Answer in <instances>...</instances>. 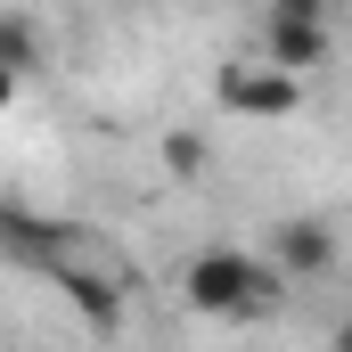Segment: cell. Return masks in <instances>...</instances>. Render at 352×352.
<instances>
[{
	"instance_id": "obj_1",
	"label": "cell",
	"mask_w": 352,
	"mask_h": 352,
	"mask_svg": "<svg viewBox=\"0 0 352 352\" xmlns=\"http://www.w3.org/2000/svg\"><path fill=\"white\" fill-rule=\"evenodd\" d=\"M278 295H287V278L246 246H197L180 270V303L197 320H263V311H278Z\"/></svg>"
},
{
	"instance_id": "obj_2",
	"label": "cell",
	"mask_w": 352,
	"mask_h": 352,
	"mask_svg": "<svg viewBox=\"0 0 352 352\" xmlns=\"http://www.w3.org/2000/svg\"><path fill=\"white\" fill-rule=\"evenodd\" d=\"M213 107L221 115H246V123H287L303 107V74H287L270 58H230L213 74Z\"/></svg>"
},
{
	"instance_id": "obj_3",
	"label": "cell",
	"mask_w": 352,
	"mask_h": 352,
	"mask_svg": "<svg viewBox=\"0 0 352 352\" xmlns=\"http://www.w3.org/2000/svg\"><path fill=\"white\" fill-rule=\"evenodd\" d=\"M74 246H82V230H74V221H50V213H33V205L0 197V263H8V270H41V278H50Z\"/></svg>"
},
{
	"instance_id": "obj_4",
	"label": "cell",
	"mask_w": 352,
	"mask_h": 352,
	"mask_svg": "<svg viewBox=\"0 0 352 352\" xmlns=\"http://www.w3.org/2000/svg\"><path fill=\"white\" fill-rule=\"evenodd\" d=\"M263 263L278 270V278H328V270L344 263V230H336L328 213H287L263 238Z\"/></svg>"
},
{
	"instance_id": "obj_5",
	"label": "cell",
	"mask_w": 352,
	"mask_h": 352,
	"mask_svg": "<svg viewBox=\"0 0 352 352\" xmlns=\"http://www.w3.org/2000/svg\"><path fill=\"white\" fill-rule=\"evenodd\" d=\"M263 58L287 74H320L336 66V25H295V16H263Z\"/></svg>"
},
{
	"instance_id": "obj_6",
	"label": "cell",
	"mask_w": 352,
	"mask_h": 352,
	"mask_svg": "<svg viewBox=\"0 0 352 352\" xmlns=\"http://www.w3.org/2000/svg\"><path fill=\"white\" fill-rule=\"evenodd\" d=\"M50 287H58V295L82 311L90 336H115V328H123V295H115V278H98L90 263H74V254H66V263L50 270Z\"/></svg>"
},
{
	"instance_id": "obj_7",
	"label": "cell",
	"mask_w": 352,
	"mask_h": 352,
	"mask_svg": "<svg viewBox=\"0 0 352 352\" xmlns=\"http://www.w3.org/2000/svg\"><path fill=\"white\" fill-rule=\"evenodd\" d=\"M41 66H50V41H41V25H33L25 8H0V74L33 82Z\"/></svg>"
},
{
	"instance_id": "obj_8",
	"label": "cell",
	"mask_w": 352,
	"mask_h": 352,
	"mask_svg": "<svg viewBox=\"0 0 352 352\" xmlns=\"http://www.w3.org/2000/svg\"><path fill=\"white\" fill-rule=\"evenodd\" d=\"M205 164H213L205 131H164V173L173 180H205Z\"/></svg>"
},
{
	"instance_id": "obj_9",
	"label": "cell",
	"mask_w": 352,
	"mask_h": 352,
	"mask_svg": "<svg viewBox=\"0 0 352 352\" xmlns=\"http://www.w3.org/2000/svg\"><path fill=\"white\" fill-rule=\"evenodd\" d=\"M263 16H295V25H328V16H336V0H270Z\"/></svg>"
},
{
	"instance_id": "obj_10",
	"label": "cell",
	"mask_w": 352,
	"mask_h": 352,
	"mask_svg": "<svg viewBox=\"0 0 352 352\" xmlns=\"http://www.w3.org/2000/svg\"><path fill=\"white\" fill-rule=\"evenodd\" d=\"M328 352H352V320H336V328H328Z\"/></svg>"
},
{
	"instance_id": "obj_11",
	"label": "cell",
	"mask_w": 352,
	"mask_h": 352,
	"mask_svg": "<svg viewBox=\"0 0 352 352\" xmlns=\"http://www.w3.org/2000/svg\"><path fill=\"white\" fill-rule=\"evenodd\" d=\"M16 90H25V82H16V74H0V115L16 107Z\"/></svg>"
}]
</instances>
